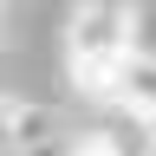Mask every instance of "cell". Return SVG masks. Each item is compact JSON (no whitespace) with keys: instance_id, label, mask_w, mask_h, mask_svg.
<instances>
[{"instance_id":"3957f363","label":"cell","mask_w":156,"mask_h":156,"mask_svg":"<svg viewBox=\"0 0 156 156\" xmlns=\"http://www.w3.org/2000/svg\"><path fill=\"white\" fill-rule=\"evenodd\" d=\"M65 156H124V143H117V124H104V117H85V124L65 136Z\"/></svg>"},{"instance_id":"6da1fadb","label":"cell","mask_w":156,"mask_h":156,"mask_svg":"<svg viewBox=\"0 0 156 156\" xmlns=\"http://www.w3.org/2000/svg\"><path fill=\"white\" fill-rule=\"evenodd\" d=\"M130 58H136V13L117 7V0H78L65 20L72 91L98 98V104H117V85H124Z\"/></svg>"},{"instance_id":"7a4b0ae2","label":"cell","mask_w":156,"mask_h":156,"mask_svg":"<svg viewBox=\"0 0 156 156\" xmlns=\"http://www.w3.org/2000/svg\"><path fill=\"white\" fill-rule=\"evenodd\" d=\"M117 104L136 111V117H156V52H136L124 85H117Z\"/></svg>"},{"instance_id":"5b68a950","label":"cell","mask_w":156,"mask_h":156,"mask_svg":"<svg viewBox=\"0 0 156 156\" xmlns=\"http://www.w3.org/2000/svg\"><path fill=\"white\" fill-rule=\"evenodd\" d=\"M143 143H150V156H156V117H143Z\"/></svg>"},{"instance_id":"52a82bcc","label":"cell","mask_w":156,"mask_h":156,"mask_svg":"<svg viewBox=\"0 0 156 156\" xmlns=\"http://www.w3.org/2000/svg\"><path fill=\"white\" fill-rule=\"evenodd\" d=\"M0 20H7V0H0Z\"/></svg>"},{"instance_id":"8992f818","label":"cell","mask_w":156,"mask_h":156,"mask_svg":"<svg viewBox=\"0 0 156 156\" xmlns=\"http://www.w3.org/2000/svg\"><path fill=\"white\" fill-rule=\"evenodd\" d=\"M39 156H65V143H52V150H39Z\"/></svg>"},{"instance_id":"277c9868","label":"cell","mask_w":156,"mask_h":156,"mask_svg":"<svg viewBox=\"0 0 156 156\" xmlns=\"http://www.w3.org/2000/svg\"><path fill=\"white\" fill-rule=\"evenodd\" d=\"M13 117H20V104H13V98H0V156H20V143H13Z\"/></svg>"}]
</instances>
